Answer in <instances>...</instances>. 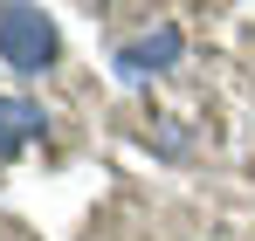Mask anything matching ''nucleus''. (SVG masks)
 <instances>
[{"label": "nucleus", "instance_id": "nucleus-1", "mask_svg": "<svg viewBox=\"0 0 255 241\" xmlns=\"http://www.w3.org/2000/svg\"><path fill=\"white\" fill-rule=\"evenodd\" d=\"M0 62L21 76H42L55 62V21L42 7H0Z\"/></svg>", "mask_w": 255, "mask_h": 241}, {"label": "nucleus", "instance_id": "nucleus-3", "mask_svg": "<svg viewBox=\"0 0 255 241\" xmlns=\"http://www.w3.org/2000/svg\"><path fill=\"white\" fill-rule=\"evenodd\" d=\"M35 131H42V104L35 97H0V159H14Z\"/></svg>", "mask_w": 255, "mask_h": 241}, {"label": "nucleus", "instance_id": "nucleus-2", "mask_svg": "<svg viewBox=\"0 0 255 241\" xmlns=\"http://www.w3.org/2000/svg\"><path fill=\"white\" fill-rule=\"evenodd\" d=\"M179 48H186L179 28H145L138 41H125V48L111 55V69H118L125 83H145V76H159V69H172V62H179Z\"/></svg>", "mask_w": 255, "mask_h": 241}]
</instances>
